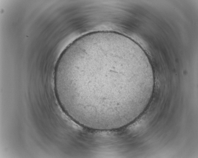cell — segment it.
<instances>
[{
	"mask_svg": "<svg viewBox=\"0 0 198 158\" xmlns=\"http://www.w3.org/2000/svg\"><path fill=\"white\" fill-rule=\"evenodd\" d=\"M141 77L138 61L128 50L101 40L79 47L62 59L56 80L68 105L106 116L127 103V94L138 89Z\"/></svg>",
	"mask_w": 198,
	"mask_h": 158,
	"instance_id": "cell-1",
	"label": "cell"
}]
</instances>
